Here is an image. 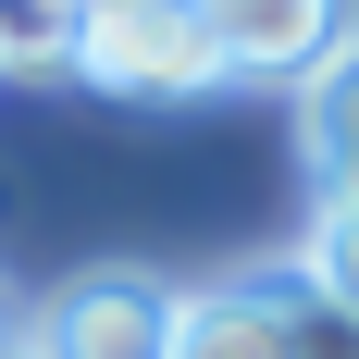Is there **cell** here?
Listing matches in <instances>:
<instances>
[{
	"label": "cell",
	"mask_w": 359,
	"mask_h": 359,
	"mask_svg": "<svg viewBox=\"0 0 359 359\" xmlns=\"http://www.w3.org/2000/svg\"><path fill=\"white\" fill-rule=\"evenodd\" d=\"M0 347H13V310H0Z\"/></svg>",
	"instance_id": "cell-9"
},
{
	"label": "cell",
	"mask_w": 359,
	"mask_h": 359,
	"mask_svg": "<svg viewBox=\"0 0 359 359\" xmlns=\"http://www.w3.org/2000/svg\"><path fill=\"white\" fill-rule=\"evenodd\" d=\"M297 149H310V186L323 198H359V37L297 87Z\"/></svg>",
	"instance_id": "cell-5"
},
{
	"label": "cell",
	"mask_w": 359,
	"mask_h": 359,
	"mask_svg": "<svg viewBox=\"0 0 359 359\" xmlns=\"http://www.w3.org/2000/svg\"><path fill=\"white\" fill-rule=\"evenodd\" d=\"M285 310H297V273H236V285H198V297H174V359H297Z\"/></svg>",
	"instance_id": "cell-4"
},
{
	"label": "cell",
	"mask_w": 359,
	"mask_h": 359,
	"mask_svg": "<svg viewBox=\"0 0 359 359\" xmlns=\"http://www.w3.org/2000/svg\"><path fill=\"white\" fill-rule=\"evenodd\" d=\"M74 74L111 100H211L223 50L198 0H74Z\"/></svg>",
	"instance_id": "cell-1"
},
{
	"label": "cell",
	"mask_w": 359,
	"mask_h": 359,
	"mask_svg": "<svg viewBox=\"0 0 359 359\" xmlns=\"http://www.w3.org/2000/svg\"><path fill=\"white\" fill-rule=\"evenodd\" d=\"M285 334H297V359H359V310H334V297H310V285H297Z\"/></svg>",
	"instance_id": "cell-8"
},
{
	"label": "cell",
	"mask_w": 359,
	"mask_h": 359,
	"mask_svg": "<svg viewBox=\"0 0 359 359\" xmlns=\"http://www.w3.org/2000/svg\"><path fill=\"white\" fill-rule=\"evenodd\" d=\"M0 74H74V0H0Z\"/></svg>",
	"instance_id": "cell-7"
},
{
	"label": "cell",
	"mask_w": 359,
	"mask_h": 359,
	"mask_svg": "<svg viewBox=\"0 0 359 359\" xmlns=\"http://www.w3.org/2000/svg\"><path fill=\"white\" fill-rule=\"evenodd\" d=\"M198 25H211L223 74H248V87H310L359 37V0H198Z\"/></svg>",
	"instance_id": "cell-3"
},
{
	"label": "cell",
	"mask_w": 359,
	"mask_h": 359,
	"mask_svg": "<svg viewBox=\"0 0 359 359\" xmlns=\"http://www.w3.org/2000/svg\"><path fill=\"white\" fill-rule=\"evenodd\" d=\"M25 359H174V285L137 260H100V273L37 297Z\"/></svg>",
	"instance_id": "cell-2"
},
{
	"label": "cell",
	"mask_w": 359,
	"mask_h": 359,
	"mask_svg": "<svg viewBox=\"0 0 359 359\" xmlns=\"http://www.w3.org/2000/svg\"><path fill=\"white\" fill-rule=\"evenodd\" d=\"M0 359H25V334H13V347H0Z\"/></svg>",
	"instance_id": "cell-10"
},
{
	"label": "cell",
	"mask_w": 359,
	"mask_h": 359,
	"mask_svg": "<svg viewBox=\"0 0 359 359\" xmlns=\"http://www.w3.org/2000/svg\"><path fill=\"white\" fill-rule=\"evenodd\" d=\"M297 285L334 297V310H359V198H323V211H310V236H297Z\"/></svg>",
	"instance_id": "cell-6"
}]
</instances>
